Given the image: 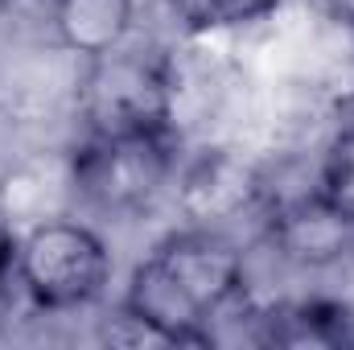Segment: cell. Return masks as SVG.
I'll use <instances>...</instances> for the list:
<instances>
[{"instance_id": "6da1fadb", "label": "cell", "mask_w": 354, "mask_h": 350, "mask_svg": "<svg viewBox=\"0 0 354 350\" xmlns=\"http://www.w3.org/2000/svg\"><path fill=\"white\" fill-rule=\"evenodd\" d=\"M243 297V252L231 235L198 223L161 239L136 264L120 305L153 322L174 347H206L210 317Z\"/></svg>"}, {"instance_id": "7c38bea8", "label": "cell", "mask_w": 354, "mask_h": 350, "mask_svg": "<svg viewBox=\"0 0 354 350\" xmlns=\"http://www.w3.org/2000/svg\"><path fill=\"white\" fill-rule=\"evenodd\" d=\"M12 280H0V330L8 326V317H12V288H8Z\"/></svg>"}, {"instance_id": "9c48e42d", "label": "cell", "mask_w": 354, "mask_h": 350, "mask_svg": "<svg viewBox=\"0 0 354 350\" xmlns=\"http://www.w3.org/2000/svg\"><path fill=\"white\" fill-rule=\"evenodd\" d=\"M313 190H317V198H322L326 206H334L342 219L354 223V124L342 128V132L330 140Z\"/></svg>"}, {"instance_id": "ba28073f", "label": "cell", "mask_w": 354, "mask_h": 350, "mask_svg": "<svg viewBox=\"0 0 354 350\" xmlns=\"http://www.w3.org/2000/svg\"><path fill=\"white\" fill-rule=\"evenodd\" d=\"M268 342L280 347H342L354 342V317L326 301L280 305L268 313Z\"/></svg>"}, {"instance_id": "30bf717a", "label": "cell", "mask_w": 354, "mask_h": 350, "mask_svg": "<svg viewBox=\"0 0 354 350\" xmlns=\"http://www.w3.org/2000/svg\"><path fill=\"white\" fill-rule=\"evenodd\" d=\"M276 8V0H189V12L202 25H243Z\"/></svg>"}, {"instance_id": "5b68a950", "label": "cell", "mask_w": 354, "mask_h": 350, "mask_svg": "<svg viewBox=\"0 0 354 350\" xmlns=\"http://www.w3.org/2000/svg\"><path fill=\"white\" fill-rule=\"evenodd\" d=\"M268 235H272V248L284 260L309 264V268L334 264L354 252V223L342 219L334 206H326L317 198V190L284 202L268 219Z\"/></svg>"}, {"instance_id": "4fadbf2b", "label": "cell", "mask_w": 354, "mask_h": 350, "mask_svg": "<svg viewBox=\"0 0 354 350\" xmlns=\"http://www.w3.org/2000/svg\"><path fill=\"white\" fill-rule=\"evenodd\" d=\"M0 4H21V0H0Z\"/></svg>"}, {"instance_id": "8fae6325", "label": "cell", "mask_w": 354, "mask_h": 350, "mask_svg": "<svg viewBox=\"0 0 354 350\" xmlns=\"http://www.w3.org/2000/svg\"><path fill=\"white\" fill-rule=\"evenodd\" d=\"M17 243H21V235H17L12 223L0 214V280H12V276H17Z\"/></svg>"}, {"instance_id": "277c9868", "label": "cell", "mask_w": 354, "mask_h": 350, "mask_svg": "<svg viewBox=\"0 0 354 350\" xmlns=\"http://www.w3.org/2000/svg\"><path fill=\"white\" fill-rule=\"evenodd\" d=\"M174 174V145L169 132H128V136H99L71 153V185L91 206L111 214L145 210Z\"/></svg>"}, {"instance_id": "52a82bcc", "label": "cell", "mask_w": 354, "mask_h": 350, "mask_svg": "<svg viewBox=\"0 0 354 350\" xmlns=\"http://www.w3.org/2000/svg\"><path fill=\"white\" fill-rule=\"evenodd\" d=\"M252 194H256V181L248 174V165H239L227 153L202 157L185 174V185H181V202L198 223H210V219H223V214L248 206Z\"/></svg>"}, {"instance_id": "7a4b0ae2", "label": "cell", "mask_w": 354, "mask_h": 350, "mask_svg": "<svg viewBox=\"0 0 354 350\" xmlns=\"http://www.w3.org/2000/svg\"><path fill=\"white\" fill-rule=\"evenodd\" d=\"M111 280L107 243L71 219H46L29 227L17 243V284L21 293L50 313L83 309L103 297Z\"/></svg>"}, {"instance_id": "3957f363", "label": "cell", "mask_w": 354, "mask_h": 350, "mask_svg": "<svg viewBox=\"0 0 354 350\" xmlns=\"http://www.w3.org/2000/svg\"><path fill=\"white\" fill-rule=\"evenodd\" d=\"M174 87L157 58L111 50L87 58L79 79V116L83 128L99 136H128V132H169Z\"/></svg>"}, {"instance_id": "8992f818", "label": "cell", "mask_w": 354, "mask_h": 350, "mask_svg": "<svg viewBox=\"0 0 354 350\" xmlns=\"http://www.w3.org/2000/svg\"><path fill=\"white\" fill-rule=\"evenodd\" d=\"M50 21L58 42L87 62L128 42L136 0H50Z\"/></svg>"}]
</instances>
